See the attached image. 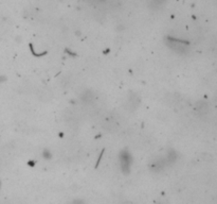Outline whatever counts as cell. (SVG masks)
I'll list each match as a JSON object with an SVG mask.
<instances>
[{
	"label": "cell",
	"mask_w": 217,
	"mask_h": 204,
	"mask_svg": "<svg viewBox=\"0 0 217 204\" xmlns=\"http://www.w3.org/2000/svg\"><path fill=\"white\" fill-rule=\"evenodd\" d=\"M152 1L154 2V3H156V4H159V3H161V2L164 1V0H152Z\"/></svg>",
	"instance_id": "1"
}]
</instances>
